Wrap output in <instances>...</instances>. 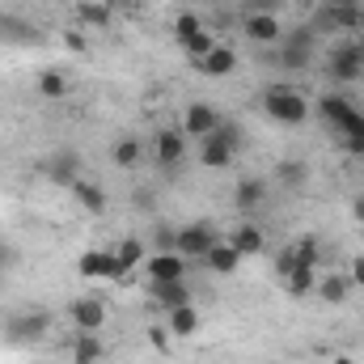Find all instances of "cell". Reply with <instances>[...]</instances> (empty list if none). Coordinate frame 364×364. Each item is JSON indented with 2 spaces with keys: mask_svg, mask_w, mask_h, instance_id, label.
<instances>
[{
  "mask_svg": "<svg viewBox=\"0 0 364 364\" xmlns=\"http://www.w3.org/2000/svg\"><path fill=\"white\" fill-rule=\"evenodd\" d=\"M263 114L272 119V123H284V127H301L309 114H314V106H309V97L301 90H292V85H267L263 90Z\"/></svg>",
  "mask_w": 364,
  "mask_h": 364,
  "instance_id": "obj_1",
  "label": "cell"
},
{
  "mask_svg": "<svg viewBox=\"0 0 364 364\" xmlns=\"http://www.w3.org/2000/svg\"><path fill=\"white\" fill-rule=\"evenodd\" d=\"M326 77L348 85V81H364V38L348 34L335 47H326Z\"/></svg>",
  "mask_w": 364,
  "mask_h": 364,
  "instance_id": "obj_2",
  "label": "cell"
},
{
  "mask_svg": "<svg viewBox=\"0 0 364 364\" xmlns=\"http://www.w3.org/2000/svg\"><path fill=\"white\" fill-rule=\"evenodd\" d=\"M237 149H242V127L225 119L212 136L199 140V166H208V170H225V166H233Z\"/></svg>",
  "mask_w": 364,
  "mask_h": 364,
  "instance_id": "obj_3",
  "label": "cell"
},
{
  "mask_svg": "<svg viewBox=\"0 0 364 364\" xmlns=\"http://www.w3.org/2000/svg\"><path fill=\"white\" fill-rule=\"evenodd\" d=\"M318 119H322L326 127H335L343 140H348V136H364L360 106H352V97H343V93H326V97H318Z\"/></svg>",
  "mask_w": 364,
  "mask_h": 364,
  "instance_id": "obj_4",
  "label": "cell"
},
{
  "mask_svg": "<svg viewBox=\"0 0 364 364\" xmlns=\"http://www.w3.org/2000/svg\"><path fill=\"white\" fill-rule=\"evenodd\" d=\"M47 331H51V314L47 309H26V314L9 318L4 339H13V343H38V339H47Z\"/></svg>",
  "mask_w": 364,
  "mask_h": 364,
  "instance_id": "obj_5",
  "label": "cell"
},
{
  "mask_svg": "<svg viewBox=\"0 0 364 364\" xmlns=\"http://www.w3.org/2000/svg\"><path fill=\"white\" fill-rule=\"evenodd\" d=\"M216 229L208 220H191V225H178V255L191 263V259H208V250L216 246Z\"/></svg>",
  "mask_w": 364,
  "mask_h": 364,
  "instance_id": "obj_6",
  "label": "cell"
},
{
  "mask_svg": "<svg viewBox=\"0 0 364 364\" xmlns=\"http://www.w3.org/2000/svg\"><path fill=\"white\" fill-rule=\"evenodd\" d=\"M144 279L149 284H170V279H186V259L178 250H153L144 263Z\"/></svg>",
  "mask_w": 364,
  "mask_h": 364,
  "instance_id": "obj_7",
  "label": "cell"
},
{
  "mask_svg": "<svg viewBox=\"0 0 364 364\" xmlns=\"http://www.w3.org/2000/svg\"><path fill=\"white\" fill-rule=\"evenodd\" d=\"M77 272H81V279H114L119 284L127 275V267L119 263L114 250H85L81 263H77Z\"/></svg>",
  "mask_w": 364,
  "mask_h": 364,
  "instance_id": "obj_8",
  "label": "cell"
},
{
  "mask_svg": "<svg viewBox=\"0 0 364 364\" xmlns=\"http://www.w3.org/2000/svg\"><path fill=\"white\" fill-rule=\"evenodd\" d=\"M220 123H225V114H220L212 102H191V106L182 110V136H195V140H203V136H212Z\"/></svg>",
  "mask_w": 364,
  "mask_h": 364,
  "instance_id": "obj_9",
  "label": "cell"
},
{
  "mask_svg": "<svg viewBox=\"0 0 364 364\" xmlns=\"http://www.w3.org/2000/svg\"><path fill=\"white\" fill-rule=\"evenodd\" d=\"M43 174L55 186H73V182L81 178V153L77 149H51L47 161H43Z\"/></svg>",
  "mask_w": 364,
  "mask_h": 364,
  "instance_id": "obj_10",
  "label": "cell"
},
{
  "mask_svg": "<svg viewBox=\"0 0 364 364\" xmlns=\"http://www.w3.org/2000/svg\"><path fill=\"white\" fill-rule=\"evenodd\" d=\"M153 157H157L161 170H178L182 157H186V136H182V127H161V132L153 136Z\"/></svg>",
  "mask_w": 364,
  "mask_h": 364,
  "instance_id": "obj_11",
  "label": "cell"
},
{
  "mask_svg": "<svg viewBox=\"0 0 364 364\" xmlns=\"http://www.w3.org/2000/svg\"><path fill=\"white\" fill-rule=\"evenodd\" d=\"M68 318H73L77 331L97 335V331L106 326V301H102V296H77V301L68 305Z\"/></svg>",
  "mask_w": 364,
  "mask_h": 364,
  "instance_id": "obj_12",
  "label": "cell"
},
{
  "mask_svg": "<svg viewBox=\"0 0 364 364\" xmlns=\"http://www.w3.org/2000/svg\"><path fill=\"white\" fill-rule=\"evenodd\" d=\"M242 30H246V38L259 43V47H275V43L284 38V26H279L275 13H246V17H242Z\"/></svg>",
  "mask_w": 364,
  "mask_h": 364,
  "instance_id": "obj_13",
  "label": "cell"
},
{
  "mask_svg": "<svg viewBox=\"0 0 364 364\" xmlns=\"http://www.w3.org/2000/svg\"><path fill=\"white\" fill-rule=\"evenodd\" d=\"M318 30H343V34H356V30H364V4L322 9V17H318Z\"/></svg>",
  "mask_w": 364,
  "mask_h": 364,
  "instance_id": "obj_14",
  "label": "cell"
},
{
  "mask_svg": "<svg viewBox=\"0 0 364 364\" xmlns=\"http://www.w3.org/2000/svg\"><path fill=\"white\" fill-rule=\"evenodd\" d=\"M195 68H199L203 77H216V81H220V77L237 73V51H233V47H225V43H216L208 55H199V60H195Z\"/></svg>",
  "mask_w": 364,
  "mask_h": 364,
  "instance_id": "obj_15",
  "label": "cell"
},
{
  "mask_svg": "<svg viewBox=\"0 0 364 364\" xmlns=\"http://www.w3.org/2000/svg\"><path fill=\"white\" fill-rule=\"evenodd\" d=\"M149 288V301L161 309V314H170V309H178V305H191V288H186V279H170V284H144Z\"/></svg>",
  "mask_w": 364,
  "mask_h": 364,
  "instance_id": "obj_16",
  "label": "cell"
},
{
  "mask_svg": "<svg viewBox=\"0 0 364 364\" xmlns=\"http://www.w3.org/2000/svg\"><path fill=\"white\" fill-rule=\"evenodd\" d=\"M229 246H233L242 259H255V255H263V250H267V233H263L259 225H250V220H246V225H237V229L229 233Z\"/></svg>",
  "mask_w": 364,
  "mask_h": 364,
  "instance_id": "obj_17",
  "label": "cell"
},
{
  "mask_svg": "<svg viewBox=\"0 0 364 364\" xmlns=\"http://www.w3.org/2000/svg\"><path fill=\"white\" fill-rule=\"evenodd\" d=\"M263 199H267V178H242L233 186V203L242 216H255L263 208Z\"/></svg>",
  "mask_w": 364,
  "mask_h": 364,
  "instance_id": "obj_18",
  "label": "cell"
},
{
  "mask_svg": "<svg viewBox=\"0 0 364 364\" xmlns=\"http://www.w3.org/2000/svg\"><path fill=\"white\" fill-rule=\"evenodd\" d=\"M144 144L136 140V136H119L114 144H110V161H114V170H136L140 161H144Z\"/></svg>",
  "mask_w": 364,
  "mask_h": 364,
  "instance_id": "obj_19",
  "label": "cell"
},
{
  "mask_svg": "<svg viewBox=\"0 0 364 364\" xmlns=\"http://www.w3.org/2000/svg\"><path fill=\"white\" fill-rule=\"evenodd\" d=\"M68 191H73V199H77V203H81V208H85L90 216H97V212H106V191H102L97 182H90V178H77L73 186H68Z\"/></svg>",
  "mask_w": 364,
  "mask_h": 364,
  "instance_id": "obj_20",
  "label": "cell"
},
{
  "mask_svg": "<svg viewBox=\"0 0 364 364\" xmlns=\"http://www.w3.org/2000/svg\"><path fill=\"white\" fill-rule=\"evenodd\" d=\"M77 17H81V26L106 30L114 21V4H106V0H77Z\"/></svg>",
  "mask_w": 364,
  "mask_h": 364,
  "instance_id": "obj_21",
  "label": "cell"
},
{
  "mask_svg": "<svg viewBox=\"0 0 364 364\" xmlns=\"http://www.w3.org/2000/svg\"><path fill=\"white\" fill-rule=\"evenodd\" d=\"M275 182H279L284 191H305V182H309V166L296 161V157H284V161L275 166Z\"/></svg>",
  "mask_w": 364,
  "mask_h": 364,
  "instance_id": "obj_22",
  "label": "cell"
},
{
  "mask_svg": "<svg viewBox=\"0 0 364 364\" xmlns=\"http://www.w3.org/2000/svg\"><path fill=\"white\" fill-rule=\"evenodd\" d=\"M166 326H170L174 339H191V335L199 331V309H195V305H178V309H170V314H166Z\"/></svg>",
  "mask_w": 364,
  "mask_h": 364,
  "instance_id": "obj_23",
  "label": "cell"
},
{
  "mask_svg": "<svg viewBox=\"0 0 364 364\" xmlns=\"http://www.w3.org/2000/svg\"><path fill=\"white\" fill-rule=\"evenodd\" d=\"M106 356V343L90 335V331H77V339H73V364H97Z\"/></svg>",
  "mask_w": 364,
  "mask_h": 364,
  "instance_id": "obj_24",
  "label": "cell"
},
{
  "mask_svg": "<svg viewBox=\"0 0 364 364\" xmlns=\"http://www.w3.org/2000/svg\"><path fill=\"white\" fill-rule=\"evenodd\" d=\"M203 263H208L216 275H233L237 267H242V255H237L229 242H216V246L208 250V259H203Z\"/></svg>",
  "mask_w": 364,
  "mask_h": 364,
  "instance_id": "obj_25",
  "label": "cell"
},
{
  "mask_svg": "<svg viewBox=\"0 0 364 364\" xmlns=\"http://www.w3.org/2000/svg\"><path fill=\"white\" fill-rule=\"evenodd\" d=\"M314 292H318L326 305H343V301L352 296V279H348V275H322Z\"/></svg>",
  "mask_w": 364,
  "mask_h": 364,
  "instance_id": "obj_26",
  "label": "cell"
},
{
  "mask_svg": "<svg viewBox=\"0 0 364 364\" xmlns=\"http://www.w3.org/2000/svg\"><path fill=\"white\" fill-rule=\"evenodd\" d=\"M314 55H318V51H309V47H275V64H279L284 73H305V68L314 64Z\"/></svg>",
  "mask_w": 364,
  "mask_h": 364,
  "instance_id": "obj_27",
  "label": "cell"
},
{
  "mask_svg": "<svg viewBox=\"0 0 364 364\" xmlns=\"http://www.w3.org/2000/svg\"><path fill=\"white\" fill-rule=\"evenodd\" d=\"M144 250H149V242H140V237H123V242L114 246V255H119V263H123L127 272H132V267H140V263L149 259Z\"/></svg>",
  "mask_w": 364,
  "mask_h": 364,
  "instance_id": "obj_28",
  "label": "cell"
},
{
  "mask_svg": "<svg viewBox=\"0 0 364 364\" xmlns=\"http://www.w3.org/2000/svg\"><path fill=\"white\" fill-rule=\"evenodd\" d=\"M284 284H288V292H292V296H309V292L318 288V267H296Z\"/></svg>",
  "mask_w": 364,
  "mask_h": 364,
  "instance_id": "obj_29",
  "label": "cell"
},
{
  "mask_svg": "<svg viewBox=\"0 0 364 364\" xmlns=\"http://www.w3.org/2000/svg\"><path fill=\"white\" fill-rule=\"evenodd\" d=\"M68 77L64 73H55V68H47V73H38V93L43 97H68Z\"/></svg>",
  "mask_w": 364,
  "mask_h": 364,
  "instance_id": "obj_30",
  "label": "cell"
},
{
  "mask_svg": "<svg viewBox=\"0 0 364 364\" xmlns=\"http://www.w3.org/2000/svg\"><path fill=\"white\" fill-rule=\"evenodd\" d=\"M199 30H203V17H199L195 9H182L178 17H174V38H178V43H186V38H195Z\"/></svg>",
  "mask_w": 364,
  "mask_h": 364,
  "instance_id": "obj_31",
  "label": "cell"
},
{
  "mask_svg": "<svg viewBox=\"0 0 364 364\" xmlns=\"http://www.w3.org/2000/svg\"><path fill=\"white\" fill-rule=\"evenodd\" d=\"M216 43H220V38H216V34H212V30H199V34H195V38H186V43H182V51H186V55H191V60H199V55H208V51H212V47H216Z\"/></svg>",
  "mask_w": 364,
  "mask_h": 364,
  "instance_id": "obj_32",
  "label": "cell"
},
{
  "mask_svg": "<svg viewBox=\"0 0 364 364\" xmlns=\"http://www.w3.org/2000/svg\"><path fill=\"white\" fill-rule=\"evenodd\" d=\"M149 250H178V229H174V225H157Z\"/></svg>",
  "mask_w": 364,
  "mask_h": 364,
  "instance_id": "obj_33",
  "label": "cell"
},
{
  "mask_svg": "<svg viewBox=\"0 0 364 364\" xmlns=\"http://www.w3.org/2000/svg\"><path fill=\"white\" fill-rule=\"evenodd\" d=\"M275 272H279V279H288V275L296 272V246H284L275 255Z\"/></svg>",
  "mask_w": 364,
  "mask_h": 364,
  "instance_id": "obj_34",
  "label": "cell"
},
{
  "mask_svg": "<svg viewBox=\"0 0 364 364\" xmlns=\"http://www.w3.org/2000/svg\"><path fill=\"white\" fill-rule=\"evenodd\" d=\"M149 339H153V348H157L161 356L170 352V326H153V331H149Z\"/></svg>",
  "mask_w": 364,
  "mask_h": 364,
  "instance_id": "obj_35",
  "label": "cell"
},
{
  "mask_svg": "<svg viewBox=\"0 0 364 364\" xmlns=\"http://www.w3.org/2000/svg\"><path fill=\"white\" fill-rule=\"evenodd\" d=\"M348 279H352V288H364V255H356L348 263Z\"/></svg>",
  "mask_w": 364,
  "mask_h": 364,
  "instance_id": "obj_36",
  "label": "cell"
},
{
  "mask_svg": "<svg viewBox=\"0 0 364 364\" xmlns=\"http://www.w3.org/2000/svg\"><path fill=\"white\" fill-rule=\"evenodd\" d=\"M242 4H246V13H275L284 0H242Z\"/></svg>",
  "mask_w": 364,
  "mask_h": 364,
  "instance_id": "obj_37",
  "label": "cell"
},
{
  "mask_svg": "<svg viewBox=\"0 0 364 364\" xmlns=\"http://www.w3.org/2000/svg\"><path fill=\"white\" fill-rule=\"evenodd\" d=\"M64 47H68V51H85L90 43H85V34H81V30H64Z\"/></svg>",
  "mask_w": 364,
  "mask_h": 364,
  "instance_id": "obj_38",
  "label": "cell"
},
{
  "mask_svg": "<svg viewBox=\"0 0 364 364\" xmlns=\"http://www.w3.org/2000/svg\"><path fill=\"white\" fill-rule=\"evenodd\" d=\"M352 220L364 225V191H360V195H352Z\"/></svg>",
  "mask_w": 364,
  "mask_h": 364,
  "instance_id": "obj_39",
  "label": "cell"
},
{
  "mask_svg": "<svg viewBox=\"0 0 364 364\" xmlns=\"http://www.w3.org/2000/svg\"><path fill=\"white\" fill-rule=\"evenodd\" d=\"M9 263H13V250H9V246H4V242H0V272H4V267H9Z\"/></svg>",
  "mask_w": 364,
  "mask_h": 364,
  "instance_id": "obj_40",
  "label": "cell"
},
{
  "mask_svg": "<svg viewBox=\"0 0 364 364\" xmlns=\"http://www.w3.org/2000/svg\"><path fill=\"white\" fill-rule=\"evenodd\" d=\"M343 4H360V0H322V9H343Z\"/></svg>",
  "mask_w": 364,
  "mask_h": 364,
  "instance_id": "obj_41",
  "label": "cell"
},
{
  "mask_svg": "<svg viewBox=\"0 0 364 364\" xmlns=\"http://www.w3.org/2000/svg\"><path fill=\"white\" fill-rule=\"evenodd\" d=\"M335 364H356L352 356H335Z\"/></svg>",
  "mask_w": 364,
  "mask_h": 364,
  "instance_id": "obj_42",
  "label": "cell"
}]
</instances>
